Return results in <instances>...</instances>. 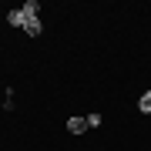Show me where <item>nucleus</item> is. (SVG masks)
Here are the masks:
<instances>
[{
	"label": "nucleus",
	"mask_w": 151,
	"mask_h": 151,
	"mask_svg": "<svg viewBox=\"0 0 151 151\" xmlns=\"http://www.w3.org/2000/svg\"><path fill=\"white\" fill-rule=\"evenodd\" d=\"M67 131H70V134H84V131H87V118H70L67 121Z\"/></svg>",
	"instance_id": "obj_1"
},
{
	"label": "nucleus",
	"mask_w": 151,
	"mask_h": 151,
	"mask_svg": "<svg viewBox=\"0 0 151 151\" xmlns=\"http://www.w3.org/2000/svg\"><path fill=\"white\" fill-rule=\"evenodd\" d=\"M7 24H10V27H24L27 17H24V10H10V14H7Z\"/></svg>",
	"instance_id": "obj_2"
},
{
	"label": "nucleus",
	"mask_w": 151,
	"mask_h": 151,
	"mask_svg": "<svg viewBox=\"0 0 151 151\" xmlns=\"http://www.w3.org/2000/svg\"><path fill=\"white\" fill-rule=\"evenodd\" d=\"M24 30H27L30 37H37V34H40V20H37V17H27V24H24Z\"/></svg>",
	"instance_id": "obj_3"
},
{
	"label": "nucleus",
	"mask_w": 151,
	"mask_h": 151,
	"mask_svg": "<svg viewBox=\"0 0 151 151\" xmlns=\"http://www.w3.org/2000/svg\"><path fill=\"white\" fill-rule=\"evenodd\" d=\"M20 10H24V17H37V14H40V4H37V0H27Z\"/></svg>",
	"instance_id": "obj_4"
},
{
	"label": "nucleus",
	"mask_w": 151,
	"mask_h": 151,
	"mask_svg": "<svg viewBox=\"0 0 151 151\" xmlns=\"http://www.w3.org/2000/svg\"><path fill=\"white\" fill-rule=\"evenodd\" d=\"M138 111H141V114H151V91H145V94H141V101H138Z\"/></svg>",
	"instance_id": "obj_5"
},
{
	"label": "nucleus",
	"mask_w": 151,
	"mask_h": 151,
	"mask_svg": "<svg viewBox=\"0 0 151 151\" xmlns=\"http://www.w3.org/2000/svg\"><path fill=\"white\" fill-rule=\"evenodd\" d=\"M101 124V114H87V128H97Z\"/></svg>",
	"instance_id": "obj_6"
}]
</instances>
